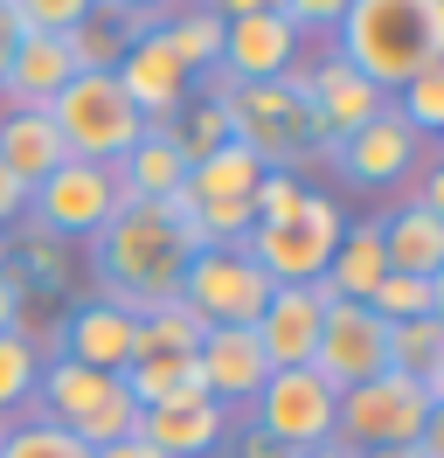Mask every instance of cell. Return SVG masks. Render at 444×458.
I'll return each mask as SVG.
<instances>
[{"mask_svg": "<svg viewBox=\"0 0 444 458\" xmlns=\"http://www.w3.org/2000/svg\"><path fill=\"white\" fill-rule=\"evenodd\" d=\"M201 334H209V327H201V319L166 292V299H153V313L132 319V354H194Z\"/></svg>", "mask_w": 444, "mask_h": 458, "instance_id": "cell-26", "label": "cell"}, {"mask_svg": "<svg viewBox=\"0 0 444 458\" xmlns=\"http://www.w3.org/2000/svg\"><path fill=\"white\" fill-rule=\"evenodd\" d=\"M257 181H264V160H257L243 140H222L209 160L188 167V195H194V208H201V201H250Z\"/></svg>", "mask_w": 444, "mask_h": 458, "instance_id": "cell-24", "label": "cell"}, {"mask_svg": "<svg viewBox=\"0 0 444 458\" xmlns=\"http://www.w3.org/2000/svg\"><path fill=\"white\" fill-rule=\"evenodd\" d=\"M35 375H42V341H35L28 327L0 334V417L28 410V396H35Z\"/></svg>", "mask_w": 444, "mask_h": 458, "instance_id": "cell-28", "label": "cell"}, {"mask_svg": "<svg viewBox=\"0 0 444 458\" xmlns=\"http://www.w3.org/2000/svg\"><path fill=\"white\" fill-rule=\"evenodd\" d=\"M438 410H431V396H423V382H410V375H375V382H361V389H347L340 396V410H333V437L347 445V452H382V445H416V430L431 424Z\"/></svg>", "mask_w": 444, "mask_h": 458, "instance_id": "cell-6", "label": "cell"}, {"mask_svg": "<svg viewBox=\"0 0 444 458\" xmlns=\"http://www.w3.org/2000/svg\"><path fill=\"white\" fill-rule=\"evenodd\" d=\"M305 77V98H312V125H320V153H333V146L347 140V132H361L368 118L388 112V98L368 77H354L340 56H327L320 70H299Z\"/></svg>", "mask_w": 444, "mask_h": 458, "instance_id": "cell-13", "label": "cell"}, {"mask_svg": "<svg viewBox=\"0 0 444 458\" xmlns=\"http://www.w3.org/2000/svg\"><path fill=\"white\" fill-rule=\"evenodd\" d=\"M388 112L410 125L416 140H431V132H444V63H431V70H416L410 84L396 90V105Z\"/></svg>", "mask_w": 444, "mask_h": 458, "instance_id": "cell-30", "label": "cell"}, {"mask_svg": "<svg viewBox=\"0 0 444 458\" xmlns=\"http://www.w3.org/2000/svg\"><path fill=\"white\" fill-rule=\"evenodd\" d=\"M222 437H229V458H292V452L271 437V430H257L250 417H243V424H229Z\"/></svg>", "mask_w": 444, "mask_h": 458, "instance_id": "cell-34", "label": "cell"}, {"mask_svg": "<svg viewBox=\"0 0 444 458\" xmlns=\"http://www.w3.org/2000/svg\"><path fill=\"white\" fill-rule=\"evenodd\" d=\"M327 160L347 174L354 188H396L403 174H416V160H423V140H416V132H410L396 112H382V118H368L361 132H347V140L333 146Z\"/></svg>", "mask_w": 444, "mask_h": 458, "instance_id": "cell-12", "label": "cell"}, {"mask_svg": "<svg viewBox=\"0 0 444 458\" xmlns=\"http://www.w3.org/2000/svg\"><path fill=\"white\" fill-rule=\"evenodd\" d=\"M375 229H382L388 271H403V278H444V216L403 201L396 216H375Z\"/></svg>", "mask_w": 444, "mask_h": 458, "instance_id": "cell-21", "label": "cell"}, {"mask_svg": "<svg viewBox=\"0 0 444 458\" xmlns=\"http://www.w3.org/2000/svg\"><path fill=\"white\" fill-rule=\"evenodd\" d=\"M299 201H305V181H299V174H264V181L250 188V223L285 229V223H299Z\"/></svg>", "mask_w": 444, "mask_h": 458, "instance_id": "cell-32", "label": "cell"}, {"mask_svg": "<svg viewBox=\"0 0 444 458\" xmlns=\"http://www.w3.org/2000/svg\"><path fill=\"white\" fill-rule=\"evenodd\" d=\"M0 264H14V236L7 229H0Z\"/></svg>", "mask_w": 444, "mask_h": 458, "instance_id": "cell-41", "label": "cell"}, {"mask_svg": "<svg viewBox=\"0 0 444 458\" xmlns=\"http://www.w3.org/2000/svg\"><path fill=\"white\" fill-rule=\"evenodd\" d=\"M0 458H90V445H77L63 424H42V417H7Z\"/></svg>", "mask_w": 444, "mask_h": 458, "instance_id": "cell-31", "label": "cell"}, {"mask_svg": "<svg viewBox=\"0 0 444 458\" xmlns=\"http://www.w3.org/2000/svg\"><path fill=\"white\" fill-rule=\"evenodd\" d=\"M354 458H416L410 445H382V452H354Z\"/></svg>", "mask_w": 444, "mask_h": 458, "instance_id": "cell-40", "label": "cell"}, {"mask_svg": "<svg viewBox=\"0 0 444 458\" xmlns=\"http://www.w3.org/2000/svg\"><path fill=\"white\" fill-rule=\"evenodd\" d=\"M118 174L111 167H90V160H63V167L42 181V188H28V216H35V229L42 236H98V229L118 216Z\"/></svg>", "mask_w": 444, "mask_h": 458, "instance_id": "cell-8", "label": "cell"}, {"mask_svg": "<svg viewBox=\"0 0 444 458\" xmlns=\"http://www.w3.org/2000/svg\"><path fill=\"white\" fill-rule=\"evenodd\" d=\"M90 458H160L146 437H118V445H105V452H90Z\"/></svg>", "mask_w": 444, "mask_h": 458, "instance_id": "cell-38", "label": "cell"}, {"mask_svg": "<svg viewBox=\"0 0 444 458\" xmlns=\"http://www.w3.org/2000/svg\"><path fill=\"white\" fill-rule=\"evenodd\" d=\"M111 174H118V195H125V201H166V195H181V188H188V153L174 146V125H166V132L146 125L139 146Z\"/></svg>", "mask_w": 444, "mask_h": 458, "instance_id": "cell-20", "label": "cell"}, {"mask_svg": "<svg viewBox=\"0 0 444 458\" xmlns=\"http://www.w3.org/2000/svg\"><path fill=\"white\" fill-rule=\"evenodd\" d=\"M299 458H354V452H347V445L333 437V445H312V452H299Z\"/></svg>", "mask_w": 444, "mask_h": 458, "instance_id": "cell-39", "label": "cell"}, {"mask_svg": "<svg viewBox=\"0 0 444 458\" xmlns=\"http://www.w3.org/2000/svg\"><path fill=\"white\" fill-rule=\"evenodd\" d=\"M49 125L70 160H90V167H118L139 146L146 118L125 105L118 77H70V84L49 98Z\"/></svg>", "mask_w": 444, "mask_h": 458, "instance_id": "cell-4", "label": "cell"}, {"mask_svg": "<svg viewBox=\"0 0 444 458\" xmlns=\"http://www.w3.org/2000/svg\"><path fill=\"white\" fill-rule=\"evenodd\" d=\"M118 389L132 396V410H166V403L209 396V389H201V369H194V354H132V361L118 369Z\"/></svg>", "mask_w": 444, "mask_h": 458, "instance_id": "cell-23", "label": "cell"}, {"mask_svg": "<svg viewBox=\"0 0 444 458\" xmlns=\"http://www.w3.org/2000/svg\"><path fill=\"white\" fill-rule=\"evenodd\" d=\"M21 216H28V188H21L7 167H0V229H14Z\"/></svg>", "mask_w": 444, "mask_h": 458, "instance_id": "cell-36", "label": "cell"}, {"mask_svg": "<svg viewBox=\"0 0 444 458\" xmlns=\"http://www.w3.org/2000/svg\"><path fill=\"white\" fill-rule=\"evenodd\" d=\"M388 278V258H382V229L375 223H347L340 229V243H333V258H327V278H320V306H333V299H368V292Z\"/></svg>", "mask_w": 444, "mask_h": 458, "instance_id": "cell-19", "label": "cell"}, {"mask_svg": "<svg viewBox=\"0 0 444 458\" xmlns=\"http://www.w3.org/2000/svg\"><path fill=\"white\" fill-rule=\"evenodd\" d=\"M340 63L382 90H403L416 70L444 63V7L438 0H340Z\"/></svg>", "mask_w": 444, "mask_h": 458, "instance_id": "cell-1", "label": "cell"}, {"mask_svg": "<svg viewBox=\"0 0 444 458\" xmlns=\"http://www.w3.org/2000/svg\"><path fill=\"white\" fill-rule=\"evenodd\" d=\"M90 264H98V278L111 292L166 299L174 278H181V264H188V250H181L174 223L160 216V201H118V216L90 236Z\"/></svg>", "mask_w": 444, "mask_h": 458, "instance_id": "cell-2", "label": "cell"}, {"mask_svg": "<svg viewBox=\"0 0 444 458\" xmlns=\"http://www.w3.org/2000/svg\"><path fill=\"white\" fill-rule=\"evenodd\" d=\"M160 35H166V49H174V63L188 77H201V70L222 63V14L216 7H181V14L160 21Z\"/></svg>", "mask_w": 444, "mask_h": 458, "instance_id": "cell-25", "label": "cell"}, {"mask_svg": "<svg viewBox=\"0 0 444 458\" xmlns=\"http://www.w3.org/2000/svg\"><path fill=\"white\" fill-rule=\"evenodd\" d=\"M222 14V70L236 84H278L299 70V35L285 29L271 0H229Z\"/></svg>", "mask_w": 444, "mask_h": 458, "instance_id": "cell-11", "label": "cell"}, {"mask_svg": "<svg viewBox=\"0 0 444 458\" xmlns=\"http://www.w3.org/2000/svg\"><path fill=\"white\" fill-rule=\"evenodd\" d=\"M222 430H229V410L194 396V403H166V410H139L132 437H146L160 458H209L222 445Z\"/></svg>", "mask_w": 444, "mask_h": 458, "instance_id": "cell-18", "label": "cell"}, {"mask_svg": "<svg viewBox=\"0 0 444 458\" xmlns=\"http://www.w3.org/2000/svg\"><path fill=\"white\" fill-rule=\"evenodd\" d=\"M14 271H21L28 292H70V258H63V243L42 236L35 223L14 236Z\"/></svg>", "mask_w": 444, "mask_h": 458, "instance_id": "cell-29", "label": "cell"}, {"mask_svg": "<svg viewBox=\"0 0 444 458\" xmlns=\"http://www.w3.org/2000/svg\"><path fill=\"white\" fill-rule=\"evenodd\" d=\"M361 306L375 319H388V327H403V319H438L444 313V278H403V271H388Z\"/></svg>", "mask_w": 444, "mask_h": 458, "instance_id": "cell-27", "label": "cell"}, {"mask_svg": "<svg viewBox=\"0 0 444 458\" xmlns=\"http://www.w3.org/2000/svg\"><path fill=\"white\" fill-rule=\"evenodd\" d=\"M63 160H70V153L56 140L49 112H0V167L14 174L21 188H42Z\"/></svg>", "mask_w": 444, "mask_h": 458, "instance_id": "cell-22", "label": "cell"}, {"mask_svg": "<svg viewBox=\"0 0 444 458\" xmlns=\"http://www.w3.org/2000/svg\"><path fill=\"white\" fill-rule=\"evenodd\" d=\"M410 208H431V216H444V167H431V174H423V181H416Z\"/></svg>", "mask_w": 444, "mask_h": 458, "instance_id": "cell-37", "label": "cell"}, {"mask_svg": "<svg viewBox=\"0 0 444 458\" xmlns=\"http://www.w3.org/2000/svg\"><path fill=\"white\" fill-rule=\"evenodd\" d=\"M320 319H327V306H320V292H312V285H278L271 299H264V313L250 319V341L264 347L271 369H312Z\"/></svg>", "mask_w": 444, "mask_h": 458, "instance_id": "cell-14", "label": "cell"}, {"mask_svg": "<svg viewBox=\"0 0 444 458\" xmlns=\"http://www.w3.org/2000/svg\"><path fill=\"white\" fill-rule=\"evenodd\" d=\"M194 369H201V389L209 403H257V389L271 382V361H264V347L250 341V327H209L201 347H194Z\"/></svg>", "mask_w": 444, "mask_h": 458, "instance_id": "cell-15", "label": "cell"}, {"mask_svg": "<svg viewBox=\"0 0 444 458\" xmlns=\"http://www.w3.org/2000/svg\"><path fill=\"white\" fill-rule=\"evenodd\" d=\"M285 29L292 35H312V29H340V0H278Z\"/></svg>", "mask_w": 444, "mask_h": 458, "instance_id": "cell-33", "label": "cell"}, {"mask_svg": "<svg viewBox=\"0 0 444 458\" xmlns=\"http://www.w3.org/2000/svg\"><path fill=\"white\" fill-rule=\"evenodd\" d=\"M312 375L327 382L333 396H347L361 382L388 375V319H375L354 299H333L320 319V347H312Z\"/></svg>", "mask_w": 444, "mask_h": 458, "instance_id": "cell-9", "label": "cell"}, {"mask_svg": "<svg viewBox=\"0 0 444 458\" xmlns=\"http://www.w3.org/2000/svg\"><path fill=\"white\" fill-rule=\"evenodd\" d=\"M229 140H243L264 174H299L305 153H320V125H312V98L305 77H278V84H236L229 98Z\"/></svg>", "mask_w": 444, "mask_h": 458, "instance_id": "cell-3", "label": "cell"}, {"mask_svg": "<svg viewBox=\"0 0 444 458\" xmlns=\"http://www.w3.org/2000/svg\"><path fill=\"white\" fill-rule=\"evenodd\" d=\"M118 396V375H98L83 369V361H42V375H35V396H28V417H42V424H63L77 430L90 410H105V403Z\"/></svg>", "mask_w": 444, "mask_h": 458, "instance_id": "cell-17", "label": "cell"}, {"mask_svg": "<svg viewBox=\"0 0 444 458\" xmlns=\"http://www.w3.org/2000/svg\"><path fill=\"white\" fill-rule=\"evenodd\" d=\"M271 292L278 285L236 243H229V250H194V258L181 264V278H174V299H181L201 327H250V319L264 313Z\"/></svg>", "mask_w": 444, "mask_h": 458, "instance_id": "cell-7", "label": "cell"}, {"mask_svg": "<svg viewBox=\"0 0 444 458\" xmlns=\"http://www.w3.org/2000/svg\"><path fill=\"white\" fill-rule=\"evenodd\" d=\"M56 354L83 361V369H98V375H118L132 361V319L118 313V306H105V299H83L56 327Z\"/></svg>", "mask_w": 444, "mask_h": 458, "instance_id": "cell-16", "label": "cell"}, {"mask_svg": "<svg viewBox=\"0 0 444 458\" xmlns=\"http://www.w3.org/2000/svg\"><path fill=\"white\" fill-rule=\"evenodd\" d=\"M0 437H7V417H0Z\"/></svg>", "mask_w": 444, "mask_h": 458, "instance_id": "cell-42", "label": "cell"}, {"mask_svg": "<svg viewBox=\"0 0 444 458\" xmlns=\"http://www.w3.org/2000/svg\"><path fill=\"white\" fill-rule=\"evenodd\" d=\"M28 299H35V292L21 285V271H14V264H0V334H14V327H21Z\"/></svg>", "mask_w": 444, "mask_h": 458, "instance_id": "cell-35", "label": "cell"}, {"mask_svg": "<svg viewBox=\"0 0 444 458\" xmlns=\"http://www.w3.org/2000/svg\"><path fill=\"white\" fill-rule=\"evenodd\" d=\"M333 410H340V396H333L312 369H271V382L250 403V424L271 430L278 445L299 458V452H312V445H333Z\"/></svg>", "mask_w": 444, "mask_h": 458, "instance_id": "cell-10", "label": "cell"}, {"mask_svg": "<svg viewBox=\"0 0 444 458\" xmlns=\"http://www.w3.org/2000/svg\"><path fill=\"white\" fill-rule=\"evenodd\" d=\"M340 229H347V216L333 208V195H312V188H305L299 223H285V229L250 223L236 250H243V258L257 264L271 285H320V278H327L333 243H340Z\"/></svg>", "mask_w": 444, "mask_h": 458, "instance_id": "cell-5", "label": "cell"}]
</instances>
